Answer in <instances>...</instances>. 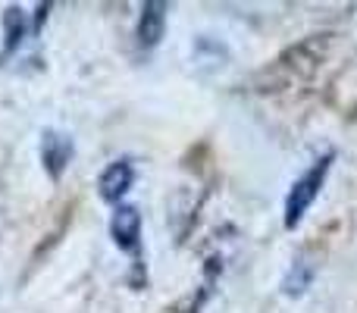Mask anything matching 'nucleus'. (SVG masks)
Segmentation results:
<instances>
[{
    "label": "nucleus",
    "instance_id": "1",
    "mask_svg": "<svg viewBox=\"0 0 357 313\" xmlns=\"http://www.w3.org/2000/svg\"><path fill=\"white\" fill-rule=\"evenodd\" d=\"M333 160H335V154L317 157L314 163L291 182L289 194H285V229L301 226V220L307 216V210L314 207V201L320 197L323 185H326V176H329V169H333Z\"/></svg>",
    "mask_w": 357,
    "mask_h": 313
},
{
    "label": "nucleus",
    "instance_id": "2",
    "mask_svg": "<svg viewBox=\"0 0 357 313\" xmlns=\"http://www.w3.org/2000/svg\"><path fill=\"white\" fill-rule=\"evenodd\" d=\"M110 238L116 241L119 251L138 254V247H142V213H138V207L123 204V207L113 210V216H110Z\"/></svg>",
    "mask_w": 357,
    "mask_h": 313
},
{
    "label": "nucleus",
    "instance_id": "3",
    "mask_svg": "<svg viewBox=\"0 0 357 313\" xmlns=\"http://www.w3.org/2000/svg\"><path fill=\"white\" fill-rule=\"evenodd\" d=\"M132 185H135V166H132L129 160H113V163L107 166V169L100 172V178H98L100 197L110 201V204L123 201V197L129 194Z\"/></svg>",
    "mask_w": 357,
    "mask_h": 313
},
{
    "label": "nucleus",
    "instance_id": "4",
    "mask_svg": "<svg viewBox=\"0 0 357 313\" xmlns=\"http://www.w3.org/2000/svg\"><path fill=\"white\" fill-rule=\"evenodd\" d=\"M167 31V3H144L135 25V38L142 47H157Z\"/></svg>",
    "mask_w": 357,
    "mask_h": 313
},
{
    "label": "nucleus",
    "instance_id": "5",
    "mask_svg": "<svg viewBox=\"0 0 357 313\" xmlns=\"http://www.w3.org/2000/svg\"><path fill=\"white\" fill-rule=\"evenodd\" d=\"M73 160V142L66 135H56V132H44L41 138V163L47 169L50 178H60L66 163Z\"/></svg>",
    "mask_w": 357,
    "mask_h": 313
},
{
    "label": "nucleus",
    "instance_id": "6",
    "mask_svg": "<svg viewBox=\"0 0 357 313\" xmlns=\"http://www.w3.org/2000/svg\"><path fill=\"white\" fill-rule=\"evenodd\" d=\"M25 29H29L25 13L19 10V6H10L3 16V50H0V60H6V54L19 50V44H22V38H25Z\"/></svg>",
    "mask_w": 357,
    "mask_h": 313
},
{
    "label": "nucleus",
    "instance_id": "7",
    "mask_svg": "<svg viewBox=\"0 0 357 313\" xmlns=\"http://www.w3.org/2000/svg\"><path fill=\"white\" fill-rule=\"evenodd\" d=\"M310 282H314V266L307 260H298V264H291L289 276L282 279V291L285 295H304L310 289Z\"/></svg>",
    "mask_w": 357,
    "mask_h": 313
}]
</instances>
